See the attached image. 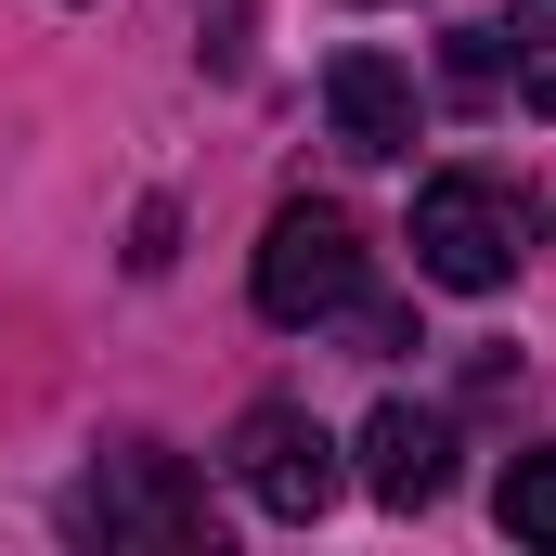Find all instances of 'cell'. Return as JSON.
<instances>
[{
	"mask_svg": "<svg viewBox=\"0 0 556 556\" xmlns=\"http://www.w3.org/2000/svg\"><path fill=\"white\" fill-rule=\"evenodd\" d=\"M247 298H260V324H337V311L363 298V233H350V207H324V194L273 207Z\"/></svg>",
	"mask_w": 556,
	"mask_h": 556,
	"instance_id": "6da1fadb",
	"label": "cell"
},
{
	"mask_svg": "<svg viewBox=\"0 0 556 556\" xmlns=\"http://www.w3.org/2000/svg\"><path fill=\"white\" fill-rule=\"evenodd\" d=\"M233 479H247L260 518H298V531H311V518L337 505L350 466H337V440L311 427V402H247V427H233Z\"/></svg>",
	"mask_w": 556,
	"mask_h": 556,
	"instance_id": "277c9868",
	"label": "cell"
},
{
	"mask_svg": "<svg viewBox=\"0 0 556 556\" xmlns=\"http://www.w3.org/2000/svg\"><path fill=\"white\" fill-rule=\"evenodd\" d=\"M65 531L78 544H207V479L181 453H104L78 492H65Z\"/></svg>",
	"mask_w": 556,
	"mask_h": 556,
	"instance_id": "7a4b0ae2",
	"label": "cell"
},
{
	"mask_svg": "<svg viewBox=\"0 0 556 556\" xmlns=\"http://www.w3.org/2000/svg\"><path fill=\"white\" fill-rule=\"evenodd\" d=\"M324 117H337V142L350 155H415V65H389V52H337L324 65Z\"/></svg>",
	"mask_w": 556,
	"mask_h": 556,
	"instance_id": "8992f818",
	"label": "cell"
},
{
	"mask_svg": "<svg viewBox=\"0 0 556 556\" xmlns=\"http://www.w3.org/2000/svg\"><path fill=\"white\" fill-rule=\"evenodd\" d=\"M415 273L453 285V298H492V285L518 273V194L492 168H440L415 194Z\"/></svg>",
	"mask_w": 556,
	"mask_h": 556,
	"instance_id": "3957f363",
	"label": "cell"
},
{
	"mask_svg": "<svg viewBox=\"0 0 556 556\" xmlns=\"http://www.w3.org/2000/svg\"><path fill=\"white\" fill-rule=\"evenodd\" d=\"M363 492L402 505V518L440 505V492H453V427L427 415V402H376V415H363Z\"/></svg>",
	"mask_w": 556,
	"mask_h": 556,
	"instance_id": "5b68a950",
	"label": "cell"
},
{
	"mask_svg": "<svg viewBox=\"0 0 556 556\" xmlns=\"http://www.w3.org/2000/svg\"><path fill=\"white\" fill-rule=\"evenodd\" d=\"M505 65H518V104L556 117V0H518L505 13Z\"/></svg>",
	"mask_w": 556,
	"mask_h": 556,
	"instance_id": "52a82bcc",
	"label": "cell"
},
{
	"mask_svg": "<svg viewBox=\"0 0 556 556\" xmlns=\"http://www.w3.org/2000/svg\"><path fill=\"white\" fill-rule=\"evenodd\" d=\"M207 65H220V78L247 65V0H207Z\"/></svg>",
	"mask_w": 556,
	"mask_h": 556,
	"instance_id": "30bf717a",
	"label": "cell"
},
{
	"mask_svg": "<svg viewBox=\"0 0 556 556\" xmlns=\"http://www.w3.org/2000/svg\"><path fill=\"white\" fill-rule=\"evenodd\" d=\"M505 78V26H453V91H492Z\"/></svg>",
	"mask_w": 556,
	"mask_h": 556,
	"instance_id": "9c48e42d",
	"label": "cell"
},
{
	"mask_svg": "<svg viewBox=\"0 0 556 556\" xmlns=\"http://www.w3.org/2000/svg\"><path fill=\"white\" fill-rule=\"evenodd\" d=\"M492 518H505L518 544H544V556H556V453H518V466H505V492H492Z\"/></svg>",
	"mask_w": 556,
	"mask_h": 556,
	"instance_id": "ba28073f",
	"label": "cell"
}]
</instances>
